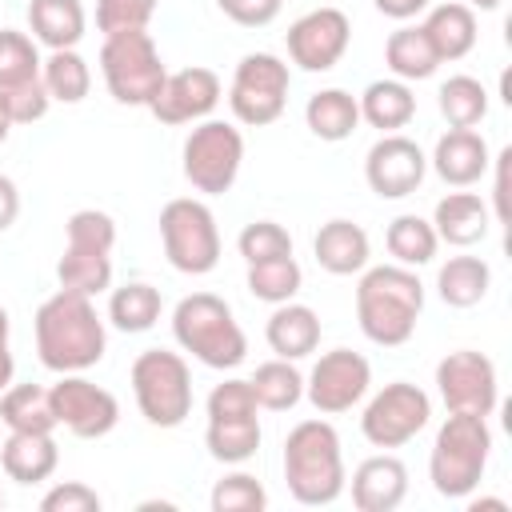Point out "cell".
<instances>
[{"label":"cell","mask_w":512,"mask_h":512,"mask_svg":"<svg viewBox=\"0 0 512 512\" xmlns=\"http://www.w3.org/2000/svg\"><path fill=\"white\" fill-rule=\"evenodd\" d=\"M356 104H360V120H368L380 132H396L416 116V96H412L408 80H396V76L372 80Z\"/></svg>","instance_id":"cell-27"},{"label":"cell","mask_w":512,"mask_h":512,"mask_svg":"<svg viewBox=\"0 0 512 512\" xmlns=\"http://www.w3.org/2000/svg\"><path fill=\"white\" fill-rule=\"evenodd\" d=\"M436 388L448 412H472V416H492L496 408V368L484 352L460 348L448 352L436 364Z\"/></svg>","instance_id":"cell-15"},{"label":"cell","mask_w":512,"mask_h":512,"mask_svg":"<svg viewBox=\"0 0 512 512\" xmlns=\"http://www.w3.org/2000/svg\"><path fill=\"white\" fill-rule=\"evenodd\" d=\"M12 348H8V308L0 304V392L12 384Z\"/></svg>","instance_id":"cell-49"},{"label":"cell","mask_w":512,"mask_h":512,"mask_svg":"<svg viewBox=\"0 0 512 512\" xmlns=\"http://www.w3.org/2000/svg\"><path fill=\"white\" fill-rule=\"evenodd\" d=\"M424 172H428V156L420 152L416 140L400 136V132H388L380 136L368 156H364V180L376 196L384 200H400V196H412L420 184H424Z\"/></svg>","instance_id":"cell-16"},{"label":"cell","mask_w":512,"mask_h":512,"mask_svg":"<svg viewBox=\"0 0 512 512\" xmlns=\"http://www.w3.org/2000/svg\"><path fill=\"white\" fill-rule=\"evenodd\" d=\"M260 404L252 396V384L248 380H224L208 392V420H220V416H252Z\"/></svg>","instance_id":"cell-44"},{"label":"cell","mask_w":512,"mask_h":512,"mask_svg":"<svg viewBox=\"0 0 512 512\" xmlns=\"http://www.w3.org/2000/svg\"><path fill=\"white\" fill-rule=\"evenodd\" d=\"M508 164H512V148H504L500 156H496V220L504 224L508 220Z\"/></svg>","instance_id":"cell-48"},{"label":"cell","mask_w":512,"mask_h":512,"mask_svg":"<svg viewBox=\"0 0 512 512\" xmlns=\"http://www.w3.org/2000/svg\"><path fill=\"white\" fill-rule=\"evenodd\" d=\"M152 12H156V0H96V28L104 36L136 32V28H148Z\"/></svg>","instance_id":"cell-43"},{"label":"cell","mask_w":512,"mask_h":512,"mask_svg":"<svg viewBox=\"0 0 512 512\" xmlns=\"http://www.w3.org/2000/svg\"><path fill=\"white\" fill-rule=\"evenodd\" d=\"M40 80L48 88L52 100L60 104H80L92 88V72H88V60L76 52V48H56L48 52V60L40 64Z\"/></svg>","instance_id":"cell-34"},{"label":"cell","mask_w":512,"mask_h":512,"mask_svg":"<svg viewBox=\"0 0 512 512\" xmlns=\"http://www.w3.org/2000/svg\"><path fill=\"white\" fill-rule=\"evenodd\" d=\"M488 452H492V432H488L484 416L452 412L432 440V456H428L432 488L448 500L472 496V488L480 484V476L488 468Z\"/></svg>","instance_id":"cell-4"},{"label":"cell","mask_w":512,"mask_h":512,"mask_svg":"<svg viewBox=\"0 0 512 512\" xmlns=\"http://www.w3.org/2000/svg\"><path fill=\"white\" fill-rule=\"evenodd\" d=\"M40 52L32 44L28 32H16V28H0V84H20V80H32L40 76Z\"/></svg>","instance_id":"cell-40"},{"label":"cell","mask_w":512,"mask_h":512,"mask_svg":"<svg viewBox=\"0 0 512 512\" xmlns=\"http://www.w3.org/2000/svg\"><path fill=\"white\" fill-rule=\"evenodd\" d=\"M404 496H408V468L388 452L360 460V468L352 472V504L360 512H392L400 508Z\"/></svg>","instance_id":"cell-19"},{"label":"cell","mask_w":512,"mask_h":512,"mask_svg":"<svg viewBox=\"0 0 512 512\" xmlns=\"http://www.w3.org/2000/svg\"><path fill=\"white\" fill-rule=\"evenodd\" d=\"M216 104H220V76L212 68L192 64V68H180V72L164 76L148 112L160 124H192V120H204Z\"/></svg>","instance_id":"cell-18"},{"label":"cell","mask_w":512,"mask_h":512,"mask_svg":"<svg viewBox=\"0 0 512 512\" xmlns=\"http://www.w3.org/2000/svg\"><path fill=\"white\" fill-rule=\"evenodd\" d=\"M40 512H100V496H96V488H88L80 480H64L44 492Z\"/></svg>","instance_id":"cell-45"},{"label":"cell","mask_w":512,"mask_h":512,"mask_svg":"<svg viewBox=\"0 0 512 512\" xmlns=\"http://www.w3.org/2000/svg\"><path fill=\"white\" fill-rule=\"evenodd\" d=\"M428 416H432L428 392L420 384L392 380L368 400V408L360 416V432L376 448H400V444H408L424 432Z\"/></svg>","instance_id":"cell-12"},{"label":"cell","mask_w":512,"mask_h":512,"mask_svg":"<svg viewBox=\"0 0 512 512\" xmlns=\"http://www.w3.org/2000/svg\"><path fill=\"white\" fill-rule=\"evenodd\" d=\"M68 244L64 256L56 260V280L60 288L96 296L112 288V244H116V224L100 208H80L64 224Z\"/></svg>","instance_id":"cell-6"},{"label":"cell","mask_w":512,"mask_h":512,"mask_svg":"<svg viewBox=\"0 0 512 512\" xmlns=\"http://www.w3.org/2000/svg\"><path fill=\"white\" fill-rule=\"evenodd\" d=\"M0 508H4V496H0Z\"/></svg>","instance_id":"cell-53"},{"label":"cell","mask_w":512,"mask_h":512,"mask_svg":"<svg viewBox=\"0 0 512 512\" xmlns=\"http://www.w3.org/2000/svg\"><path fill=\"white\" fill-rule=\"evenodd\" d=\"M244 164V136L228 120H200L184 140V180L204 192L220 196L236 184Z\"/></svg>","instance_id":"cell-10"},{"label":"cell","mask_w":512,"mask_h":512,"mask_svg":"<svg viewBox=\"0 0 512 512\" xmlns=\"http://www.w3.org/2000/svg\"><path fill=\"white\" fill-rule=\"evenodd\" d=\"M100 72H104V84H108L112 100L128 104V108H148L152 96L160 92L164 76H168L164 60H160V48L148 36V28L104 36Z\"/></svg>","instance_id":"cell-7"},{"label":"cell","mask_w":512,"mask_h":512,"mask_svg":"<svg viewBox=\"0 0 512 512\" xmlns=\"http://www.w3.org/2000/svg\"><path fill=\"white\" fill-rule=\"evenodd\" d=\"M288 84L292 72L280 56L272 52H248L228 84V108L240 124L248 128H264L272 120H280L284 104H288Z\"/></svg>","instance_id":"cell-11"},{"label":"cell","mask_w":512,"mask_h":512,"mask_svg":"<svg viewBox=\"0 0 512 512\" xmlns=\"http://www.w3.org/2000/svg\"><path fill=\"white\" fill-rule=\"evenodd\" d=\"M488 144L480 132L472 128H448L440 140H436V152H432V168L444 184L452 188H468L476 184L484 172H488Z\"/></svg>","instance_id":"cell-20"},{"label":"cell","mask_w":512,"mask_h":512,"mask_svg":"<svg viewBox=\"0 0 512 512\" xmlns=\"http://www.w3.org/2000/svg\"><path fill=\"white\" fill-rule=\"evenodd\" d=\"M424 312V284L404 264H376L356 284L360 332L380 348H400L412 340Z\"/></svg>","instance_id":"cell-2"},{"label":"cell","mask_w":512,"mask_h":512,"mask_svg":"<svg viewBox=\"0 0 512 512\" xmlns=\"http://www.w3.org/2000/svg\"><path fill=\"white\" fill-rule=\"evenodd\" d=\"M264 504H268V492L248 472H232L212 488V512H260Z\"/></svg>","instance_id":"cell-41"},{"label":"cell","mask_w":512,"mask_h":512,"mask_svg":"<svg viewBox=\"0 0 512 512\" xmlns=\"http://www.w3.org/2000/svg\"><path fill=\"white\" fill-rule=\"evenodd\" d=\"M220 12L244 28H264L280 16V0H216Z\"/></svg>","instance_id":"cell-46"},{"label":"cell","mask_w":512,"mask_h":512,"mask_svg":"<svg viewBox=\"0 0 512 512\" xmlns=\"http://www.w3.org/2000/svg\"><path fill=\"white\" fill-rule=\"evenodd\" d=\"M492 272L480 256H448V264H440L436 272V292L448 308H472L488 296Z\"/></svg>","instance_id":"cell-29"},{"label":"cell","mask_w":512,"mask_h":512,"mask_svg":"<svg viewBox=\"0 0 512 512\" xmlns=\"http://www.w3.org/2000/svg\"><path fill=\"white\" fill-rule=\"evenodd\" d=\"M248 384H252L256 404L268 408V412H288L304 396V376L292 368V360H280V356L268 360V364H260Z\"/></svg>","instance_id":"cell-35"},{"label":"cell","mask_w":512,"mask_h":512,"mask_svg":"<svg viewBox=\"0 0 512 512\" xmlns=\"http://www.w3.org/2000/svg\"><path fill=\"white\" fill-rule=\"evenodd\" d=\"M160 288L144 284V280H132V284H120L112 288V300H108V320L120 328V332H148L156 320H160Z\"/></svg>","instance_id":"cell-33"},{"label":"cell","mask_w":512,"mask_h":512,"mask_svg":"<svg viewBox=\"0 0 512 512\" xmlns=\"http://www.w3.org/2000/svg\"><path fill=\"white\" fill-rule=\"evenodd\" d=\"M0 420L8 424V432H52L56 416H52L48 388H40V384H8L4 396H0Z\"/></svg>","instance_id":"cell-30"},{"label":"cell","mask_w":512,"mask_h":512,"mask_svg":"<svg viewBox=\"0 0 512 512\" xmlns=\"http://www.w3.org/2000/svg\"><path fill=\"white\" fill-rule=\"evenodd\" d=\"M300 264L292 256H272V260H256L248 264V292L264 304H284L300 292Z\"/></svg>","instance_id":"cell-38"},{"label":"cell","mask_w":512,"mask_h":512,"mask_svg":"<svg viewBox=\"0 0 512 512\" xmlns=\"http://www.w3.org/2000/svg\"><path fill=\"white\" fill-rule=\"evenodd\" d=\"M84 4L80 0H28V28L40 44L56 48H76L84 40Z\"/></svg>","instance_id":"cell-26"},{"label":"cell","mask_w":512,"mask_h":512,"mask_svg":"<svg viewBox=\"0 0 512 512\" xmlns=\"http://www.w3.org/2000/svg\"><path fill=\"white\" fill-rule=\"evenodd\" d=\"M284 480L288 492L308 508L332 504L344 492V452L328 420H300L284 436Z\"/></svg>","instance_id":"cell-3"},{"label":"cell","mask_w":512,"mask_h":512,"mask_svg":"<svg viewBox=\"0 0 512 512\" xmlns=\"http://www.w3.org/2000/svg\"><path fill=\"white\" fill-rule=\"evenodd\" d=\"M48 104H52V96H48L40 76L20 80V84H0V116L8 124H36V120H44Z\"/></svg>","instance_id":"cell-39"},{"label":"cell","mask_w":512,"mask_h":512,"mask_svg":"<svg viewBox=\"0 0 512 512\" xmlns=\"http://www.w3.org/2000/svg\"><path fill=\"white\" fill-rule=\"evenodd\" d=\"M236 248H240V256L248 264H256V260H272V256H292V236L276 220H252L240 232Z\"/></svg>","instance_id":"cell-42"},{"label":"cell","mask_w":512,"mask_h":512,"mask_svg":"<svg viewBox=\"0 0 512 512\" xmlns=\"http://www.w3.org/2000/svg\"><path fill=\"white\" fill-rule=\"evenodd\" d=\"M368 384H372V364L352 348H332L312 364V376H308L304 392H308L316 412L336 416V412L356 408L364 400Z\"/></svg>","instance_id":"cell-14"},{"label":"cell","mask_w":512,"mask_h":512,"mask_svg":"<svg viewBox=\"0 0 512 512\" xmlns=\"http://www.w3.org/2000/svg\"><path fill=\"white\" fill-rule=\"evenodd\" d=\"M420 28H424L432 52L440 56V64L444 60H460V56H468L476 48V12L468 4H460V0L436 4Z\"/></svg>","instance_id":"cell-25"},{"label":"cell","mask_w":512,"mask_h":512,"mask_svg":"<svg viewBox=\"0 0 512 512\" xmlns=\"http://www.w3.org/2000/svg\"><path fill=\"white\" fill-rule=\"evenodd\" d=\"M488 224H492V212L476 192H448L444 200H436L432 228H436V240L452 248L480 244L488 236Z\"/></svg>","instance_id":"cell-21"},{"label":"cell","mask_w":512,"mask_h":512,"mask_svg":"<svg viewBox=\"0 0 512 512\" xmlns=\"http://www.w3.org/2000/svg\"><path fill=\"white\" fill-rule=\"evenodd\" d=\"M440 116L452 128H472L488 116V92L476 76H448L440 84Z\"/></svg>","instance_id":"cell-37"},{"label":"cell","mask_w":512,"mask_h":512,"mask_svg":"<svg viewBox=\"0 0 512 512\" xmlns=\"http://www.w3.org/2000/svg\"><path fill=\"white\" fill-rule=\"evenodd\" d=\"M16 216H20V192H16L12 176L0 172V232H8L16 224Z\"/></svg>","instance_id":"cell-47"},{"label":"cell","mask_w":512,"mask_h":512,"mask_svg":"<svg viewBox=\"0 0 512 512\" xmlns=\"http://www.w3.org/2000/svg\"><path fill=\"white\" fill-rule=\"evenodd\" d=\"M36 352L48 372H84L104 360V320L92 308V296L60 288L36 308Z\"/></svg>","instance_id":"cell-1"},{"label":"cell","mask_w":512,"mask_h":512,"mask_svg":"<svg viewBox=\"0 0 512 512\" xmlns=\"http://www.w3.org/2000/svg\"><path fill=\"white\" fill-rule=\"evenodd\" d=\"M132 392L140 416L156 428H176L192 412V372L180 352L144 348L132 360Z\"/></svg>","instance_id":"cell-8"},{"label":"cell","mask_w":512,"mask_h":512,"mask_svg":"<svg viewBox=\"0 0 512 512\" xmlns=\"http://www.w3.org/2000/svg\"><path fill=\"white\" fill-rule=\"evenodd\" d=\"M372 4H376V12H384L392 20H408V16L428 8V0H372Z\"/></svg>","instance_id":"cell-50"},{"label":"cell","mask_w":512,"mask_h":512,"mask_svg":"<svg viewBox=\"0 0 512 512\" xmlns=\"http://www.w3.org/2000/svg\"><path fill=\"white\" fill-rule=\"evenodd\" d=\"M384 64L392 68L396 80H428V76L436 72L440 56L432 52L424 28L416 24V28H396V32L388 36V44H384Z\"/></svg>","instance_id":"cell-32"},{"label":"cell","mask_w":512,"mask_h":512,"mask_svg":"<svg viewBox=\"0 0 512 512\" xmlns=\"http://www.w3.org/2000/svg\"><path fill=\"white\" fill-rule=\"evenodd\" d=\"M204 444H208V452L220 464H244V460H252L256 448H260V420H256V412L252 416H220V420H208Z\"/></svg>","instance_id":"cell-31"},{"label":"cell","mask_w":512,"mask_h":512,"mask_svg":"<svg viewBox=\"0 0 512 512\" xmlns=\"http://www.w3.org/2000/svg\"><path fill=\"white\" fill-rule=\"evenodd\" d=\"M8 128H12V124H8V120H4V116H0V144H4V140H8Z\"/></svg>","instance_id":"cell-52"},{"label":"cell","mask_w":512,"mask_h":512,"mask_svg":"<svg viewBox=\"0 0 512 512\" xmlns=\"http://www.w3.org/2000/svg\"><path fill=\"white\" fill-rule=\"evenodd\" d=\"M172 336L208 368H236L248 352V336L236 324L228 300L212 292H192L172 312Z\"/></svg>","instance_id":"cell-5"},{"label":"cell","mask_w":512,"mask_h":512,"mask_svg":"<svg viewBox=\"0 0 512 512\" xmlns=\"http://www.w3.org/2000/svg\"><path fill=\"white\" fill-rule=\"evenodd\" d=\"M352 24L340 8H312L288 28V56L304 72H328L348 52Z\"/></svg>","instance_id":"cell-17"},{"label":"cell","mask_w":512,"mask_h":512,"mask_svg":"<svg viewBox=\"0 0 512 512\" xmlns=\"http://www.w3.org/2000/svg\"><path fill=\"white\" fill-rule=\"evenodd\" d=\"M312 252L320 260L324 272L332 276H352V272H364L368 264V232L352 220H328L320 224L316 240H312Z\"/></svg>","instance_id":"cell-24"},{"label":"cell","mask_w":512,"mask_h":512,"mask_svg":"<svg viewBox=\"0 0 512 512\" xmlns=\"http://www.w3.org/2000/svg\"><path fill=\"white\" fill-rule=\"evenodd\" d=\"M264 340L280 360H304L320 344V316L308 304H276V312L264 324Z\"/></svg>","instance_id":"cell-23"},{"label":"cell","mask_w":512,"mask_h":512,"mask_svg":"<svg viewBox=\"0 0 512 512\" xmlns=\"http://www.w3.org/2000/svg\"><path fill=\"white\" fill-rule=\"evenodd\" d=\"M384 244H388V252L396 256V264H404V268H420V264H428V260L436 256V244H440V240H436L432 220L404 212V216H396V220L388 224Z\"/></svg>","instance_id":"cell-36"},{"label":"cell","mask_w":512,"mask_h":512,"mask_svg":"<svg viewBox=\"0 0 512 512\" xmlns=\"http://www.w3.org/2000/svg\"><path fill=\"white\" fill-rule=\"evenodd\" d=\"M160 240H164L168 264L184 276H204L220 260L216 216L204 200H192V196L168 200L160 208Z\"/></svg>","instance_id":"cell-9"},{"label":"cell","mask_w":512,"mask_h":512,"mask_svg":"<svg viewBox=\"0 0 512 512\" xmlns=\"http://www.w3.org/2000/svg\"><path fill=\"white\" fill-rule=\"evenodd\" d=\"M460 4H468V8H480V12H492V8H500V0H460Z\"/></svg>","instance_id":"cell-51"},{"label":"cell","mask_w":512,"mask_h":512,"mask_svg":"<svg viewBox=\"0 0 512 512\" xmlns=\"http://www.w3.org/2000/svg\"><path fill=\"white\" fill-rule=\"evenodd\" d=\"M48 400H52V416L56 424H64L72 436L80 440H100L116 428L120 420V404L108 388L84 380L80 372H64L52 388H48Z\"/></svg>","instance_id":"cell-13"},{"label":"cell","mask_w":512,"mask_h":512,"mask_svg":"<svg viewBox=\"0 0 512 512\" xmlns=\"http://www.w3.org/2000/svg\"><path fill=\"white\" fill-rule=\"evenodd\" d=\"M56 464L60 448L52 432H8V440L0 444V468L16 484H40L56 472Z\"/></svg>","instance_id":"cell-22"},{"label":"cell","mask_w":512,"mask_h":512,"mask_svg":"<svg viewBox=\"0 0 512 512\" xmlns=\"http://www.w3.org/2000/svg\"><path fill=\"white\" fill-rule=\"evenodd\" d=\"M304 120L312 128V136L336 144V140H348L360 124V104L352 92L344 88H320L316 96H308L304 104Z\"/></svg>","instance_id":"cell-28"}]
</instances>
